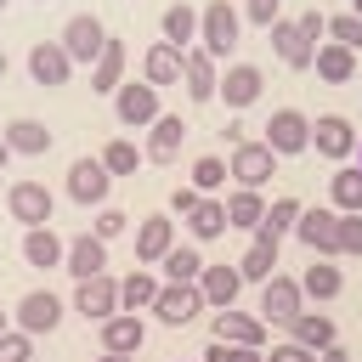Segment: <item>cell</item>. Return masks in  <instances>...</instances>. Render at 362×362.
<instances>
[{"label": "cell", "instance_id": "277c9868", "mask_svg": "<svg viewBox=\"0 0 362 362\" xmlns=\"http://www.w3.org/2000/svg\"><path fill=\"white\" fill-rule=\"evenodd\" d=\"M300 311H305L300 277H272V283H260V317H266L272 328H288Z\"/></svg>", "mask_w": 362, "mask_h": 362}, {"label": "cell", "instance_id": "4dcf8cb0", "mask_svg": "<svg viewBox=\"0 0 362 362\" xmlns=\"http://www.w3.org/2000/svg\"><path fill=\"white\" fill-rule=\"evenodd\" d=\"M187 232H192V243L221 238V232H226V198H204V204L187 215Z\"/></svg>", "mask_w": 362, "mask_h": 362}, {"label": "cell", "instance_id": "f907efd6", "mask_svg": "<svg viewBox=\"0 0 362 362\" xmlns=\"http://www.w3.org/2000/svg\"><path fill=\"white\" fill-rule=\"evenodd\" d=\"M317 362H351V356H345V345H334V351H322Z\"/></svg>", "mask_w": 362, "mask_h": 362}, {"label": "cell", "instance_id": "ffe728a7", "mask_svg": "<svg viewBox=\"0 0 362 362\" xmlns=\"http://www.w3.org/2000/svg\"><path fill=\"white\" fill-rule=\"evenodd\" d=\"M68 68H74V57L62 51V40H40V45L28 51V74H34L40 85H62Z\"/></svg>", "mask_w": 362, "mask_h": 362}, {"label": "cell", "instance_id": "3957f363", "mask_svg": "<svg viewBox=\"0 0 362 362\" xmlns=\"http://www.w3.org/2000/svg\"><path fill=\"white\" fill-rule=\"evenodd\" d=\"M266 147H272L277 158L305 153V147H311V119H305L300 107H277V113L266 119Z\"/></svg>", "mask_w": 362, "mask_h": 362}, {"label": "cell", "instance_id": "7bdbcfd3", "mask_svg": "<svg viewBox=\"0 0 362 362\" xmlns=\"http://www.w3.org/2000/svg\"><path fill=\"white\" fill-rule=\"evenodd\" d=\"M339 255H362V215H339Z\"/></svg>", "mask_w": 362, "mask_h": 362}, {"label": "cell", "instance_id": "f546056e", "mask_svg": "<svg viewBox=\"0 0 362 362\" xmlns=\"http://www.w3.org/2000/svg\"><path fill=\"white\" fill-rule=\"evenodd\" d=\"M328 192H334V215H362V170L356 164H339Z\"/></svg>", "mask_w": 362, "mask_h": 362}, {"label": "cell", "instance_id": "2e32d148", "mask_svg": "<svg viewBox=\"0 0 362 362\" xmlns=\"http://www.w3.org/2000/svg\"><path fill=\"white\" fill-rule=\"evenodd\" d=\"M300 243H311L317 255H339V215L334 209H305L300 226H294Z\"/></svg>", "mask_w": 362, "mask_h": 362}, {"label": "cell", "instance_id": "d6986e66", "mask_svg": "<svg viewBox=\"0 0 362 362\" xmlns=\"http://www.w3.org/2000/svg\"><path fill=\"white\" fill-rule=\"evenodd\" d=\"M141 339H147V328H141V317H130V311H119V317L102 322V351H107V356H136Z\"/></svg>", "mask_w": 362, "mask_h": 362}, {"label": "cell", "instance_id": "db71d44e", "mask_svg": "<svg viewBox=\"0 0 362 362\" xmlns=\"http://www.w3.org/2000/svg\"><path fill=\"white\" fill-rule=\"evenodd\" d=\"M96 362H136V356H107V351H102V356H96Z\"/></svg>", "mask_w": 362, "mask_h": 362}, {"label": "cell", "instance_id": "8fae6325", "mask_svg": "<svg viewBox=\"0 0 362 362\" xmlns=\"http://www.w3.org/2000/svg\"><path fill=\"white\" fill-rule=\"evenodd\" d=\"M107 181H113V175H107L102 158H74V164H68V198H74V204H102V198H107Z\"/></svg>", "mask_w": 362, "mask_h": 362}, {"label": "cell", "instance_id": "ab89813d", "mask_svg": "<svg viewBox=\"0 0 362 362\" xmlns=\"http://www.w3.org/2000/svg\"><path fill=\"white\" fill-rule=\"evenodd\" d=\"M328 40H334V45H345V51H362V17H356V11L328 17Z\"/></svg>", "mask_w": 362, "mask_h": 362}, {"label": "cell", "instance_id": "e575fe53", "mask_svg": "<svg viewBox=\"0 0 362 362\" xmlns=\"http://www.w3.org/2000/svg\"><path fill=\"white\" fill-rule=\"evenodd\" d=\"M260 221H266V198H260V192H249V187H243V192H232V198H226V226L255 232Z\"/></svg>", "mask_w": 362, "mask_h": 362}, {"label": "cell", "instance_id": "f5cc1de1", "mask_svg": "<svg viewBox=\"0 0 362 362\" xmlns=\"http://www.w3.org/2000/svg\"><path fill=\"white\" fill-rule=\"evenodd\" d=\"M6 334H11V317H6V311H0V339H6Z\"/></svg>", "mask_w": 362, "mask_h": 362}, {"label": "cell", "instance_id": "11a10c76", "mask_svg": "<svg viewBox=\"0 0 362 362\" xmlns=\"http://www.w3.org/2000/svg\"><path fill=\"white\" fill-rule=\"evenodd\" d=\"M351 11H356V17H362V0H351Z\"/></svg>", "mask_w": 362, "mask_h": 362}, {"label": "cell", "instance_id": "f6af8a7d", "mask_svg": "<svg viewBox=\"0 0 362 362\" xmlns=\"http://www.w3.org/2000/svg\"><path fill=\"white\" fill-rule=\"evenodd\" d=\"M294 28H300L311 45H322V34H328V17H322V11H300V17H294Z\"/></svg>", "mask_w": 362, "mask_h": 362}, {"label": "cell", "instance_id": "e0dca14e", "mask_svg": "<svg viewBox=\"0 0 362 362\" xmlns=\"http://www.w3.org/2000/svg\"><path fill=\"white\" fill-rule=\"evenodd\" d=\"M215 339L221 345H243V351H260L266 345V328H260V317H249V311H221L215 317Z\"/></svg>", "mask_w": 362, "mask_h": 362}, {"label": "cell", "instance_id": "603a6c76", "mask_svg": "<svg viewBox=\"0 0 362 362\" xmlns=\"http://www.w3.org/2000/svg\"><path fill=\"white\" fill-rule=\"evenodd\" d=\"M187 96L192 102H215L221 96V74H215V57L209 51H187Z\"/></svg>", "mask_w": 362, "mask_h": 362}, {"label": "cell", "instance_id": "6f0895ef", "mask_svg": "<svg viewBox=\"0 0 362 362\" xmlns=\"http://www.w3.org/2000/svg\"><path fill=\"white\" fill-rule=\"evenodd\" d=\"M0 74H6V51H0Z\"/></svg>", "mask_w": 362, "mask_h": 362}, {"label": "cell", "instance_id": "9c48e42d", "mask_svg": "<svg viewBox=\"0 0 362 362\" xmlns=\"http://www.w3.org/2000/svg\"><path fill=\"white\" fill-rule=\"evenodd\" d=\"M198 28H204V51H209V57H232V45H238V11H232L226 0L204 6V11H198Z\"/></svg>", "mask_w": 362, "mask_h": 362}, {"label": "cell", "instance_id": "44dd1931", "mask_svg": "<svg viewBox=\"0 0 362 362\" xmlns=\"http://www.w3.org/2000/svg\"><path fill=\"white\" fill-rule=\"evenodd\" d=\"M170 249H175V221H170V215L136 221V255H141V260H164Z\"/></svg>", "mask_w": 362, "mask_h": 362}, {"label": "cell", "instance_id": "74e56055", "mask_svg": "<svg viewBox=\"0 0 362 362\" xmlns=\"http://www.w3.org/2000/svg\"><path fill=\"white\" fill-rule=\"evenodd\" d=\"M96 158L107 164V175H136V164L147 158V147H130V141H107Z\"/></svg>", "mask_w": 362, "mask_h": 362}, {"label": "cell", "instance_id": "b9f144b4", "mask_svg": "<svg viewBox=\"0 0 362 362\" xmlns=\"http://www.w3.org/2000/svg\"><path fill=\"white\" fill-rule=\"evenodd\" d=\"M0 362H34V334L11 328V334L0 339Z\"/></svg>", "mask_w": 362, "mask_h": 362}, {"label": "cell", "instance_id": "60d3db41", "mask_svg": "<svg viewBox=\"0 0 362 362\" xmlns=\"http://www.w3.org/2000/svg\"><path fill=\"white\" fill-rule=\"evenodd\" d=\"M192 187H198V192H215V187H226V158L204 153V158L192 164Z\"/></svg>", "mask_w": 362, "mask_h": 362}, {"label": "cell", "instance_id": "ba28073f", "mask_svg": "<svg viewBox=\"0 0 362 362\" xmlns=\"http://www.w3.org/2000/svg\"><path fill=\"white\" fill-rule=\"evenodd\" d=\"M198 311H204V288H198V283H164V288H158V300H153V317H158V322H170V328L192 322Z\"/></svg>", "mask_w": 362, "mask_h": 362}, {"label": "cell", "instance_id": "5b68a950", "mask_svg": "<svg viewBox=\"0 0 362 362\" xmlns=\"http://www.w3.org/2000/svg\"><path fill=\"white\" fill-rule=\"evenodd\" d=\"M356 124L351 119H339V113H322V119H311V147L322 153V158H334V164H345L351 153H356Z\"/></svg>", "mask_w": 362, "mask_h": 362}, {"label": "cell", "instance_id": "f35d334b", "mask_svg": "<svg viewBox=\"0 0 362 362\" xmlns=\"http://www.w3.org/2000/svg\"><path fill=\"white\" fill-rule=\"evenodd\" d=\"M300 215H305V209H300V198H272L260 226H266L272 238H283V232H294V226H300Z\"/></svg>", "mask_w": 362, "mask_h": 362}, {"label": "cell", "instance_id": "680465c9", "mask_svg": "<svg viewBox=\"0 0 362 362\" xmlns=\"http://www.w3.org/2000/svg\"><path fill=\"white\" fill-rule=\"evenodd\" d=\"M0 11H6V0H0Z\"/></svg>", "mask_w": 362, "mask_h": 362}, {"label": "cell", "instance_id": "836d02e7", "mask_svg": "<svg viewBox=\"0 0 362 362\" xmlns=\"http://www.w3.org/2000/svg\"><path fill=\"white\" fill-rule=\"evenodd\" d=\"M6 141H11V153H51V130L40 119H11Z\"/></svg>", "mask_w": 362, "mask_h": 362}, {"label": "cell", "instance_id": "ac0fdd59", "mask_svg": "<svg viewBox=\"0 0 362 362\" xmlns=\"http://www.w3.org/2000/svg\"><path fill=\"white\" fill-rule=\"evenodd\" d=\"M288 339L322 356V351H334V345H339V328H334V317H322V311H300V317L288 322Z\"/></svg>", "mask_w": 362, "mask_h": 362}, {"label": "cell", "instance_id": "bcb514c9", "mask_svg": "<svg viewBox=\"0 0 362 362\" xmlns=\"http://www.w3.org/2000/svg\"><path fill=\"white\" fill-rule=\"evenodd\" d=\"M277 6H283V0H243V17H249V23H266V28H272V23H277Z\"/></svg>", "mask_w": 362, "mask_h": 362}, {"label": "cell", "instance_id": "d590c367", "mask_svg": "<svg viewBox=\"0 0 362 362\" xmlns=\"http://www.w3.org/2000/svg\"><path fill=\"white\" fill-rule=\"evenodd\" d=\"M198 277H204V255L192 243H175L164 255V283H198Z\"/></svg>", "mask_w": 362, "mask_h": 362}, {"label": "cell", "instance_id": "7dc6e473", "mask_svg": "<svg viewBox=\"0 0 362 362\" xmlns=\"http://www.w3.org/2000/svg\"><path fill=\"white\" fill-rule=\"evenodd\" d=\"M90 232H96V238H102V243H107V238H119V232H124V215H119V209H102V215H96V226H90Z\"/></svg>", "mask_w": 362, "mask_h": 362}, {"label": "cell", "instance_id": "5bb4252c", "mask_svg": "<svg viewBox=\"0 0 362 362\" xmlns=\"http://www.w3.org/2000/svg\"><path fill=\"white\" fill-rule=\"evenodd\" d=\"M57 322H62V300H57L51 288H34V294L17 300V328H23V334H51Z\"/></svg>", "mask_w": 362, "mask_h": 362}, {"label": "cell", "instance_id": "681fc988", "mask_svg": "<svg viewBox=\"0 0 362 362\" xmlns=\"http://www.w3.org/2000/svg\"><path fill=\"white\" fill-rule=\"evenodd\" d=\"M204 198H198V187H187V192H170V215H192Z\"/></svg>", "mask_w": 362, "mask_h": 362}, {"label": "cell", "instance_id": "7c38bea8", "mask_svg": "<svg viewBox=\"0 0 362 362\" xmlns=\"http://www.w3.org/2000/svg\"><path fill=\"white\" fill-rule=\"evenodd\" d=\"M62 266H68L74 283H90V277L107 272V243H102L96 232H79V238L68 243V260H62Z\"/></svg>", "mask_w": 362, "mask_h": 362}, {"label": "cell", "instance_id": "816d5d0a", "mask_svg": "<svg viewBox=\"0 0 362 362\" xmlns=\"http://www.w3.org/2000/svg\"><path fill=\"white\" fill-rule=\"evenodd\" d=\"M6 158H11V141H6V136H0V170H6Z\"/></svg>", "mask_w": 362, "mask_h": 362}, {"label": "cell", "instance_id": "484cf974", "mask_svg": "<svg viewBox=\"0 0 362 362\" xmlns=\"http://www.w3.org/2000/svg\"><path fill=\"white\" fill-rule=\"evenodd\" d=\"M181 141H187V124H181L175 113H164V119L147 130V158H153V164H170V158L181 153Z\"/></svg>", "mask_w": 362, "mask_h": 362}, {"label": "cell", "instance_id": "7402d4cb", "mask_svg": "<svg viewBox=\"0 0 362 362\" xmlns=\"http://www.w3.org/2000/svg\"><path fill=\"white\" fill-rule=\"evenodd\" d=\"M272 51H277L288 68H311V62H317V45H311V40H305L294 23H283V17L272 23Z\"/></svg>", "mask_w": 362, "mask_h": 362}, {"label": "cell", "instance_id": "9f6ffc18", "mask_svg": "<svg viewBox=\"0 0 362 362\" xmlns=\"http://www.w3.org/2000/svg\"><path fill=\"white\" fill-rule=\"evenodd\" d=\"M356 170H362V141H356Z\"/></svg>", "mask_w": 362, "mask_h": 362}, {"label": "cell", "instance_id": "7a4b0ae2", "mask_svg": "<svg viewBox=\"0 0 362 362\" xmlns=\"http://www.w3.org/2000/svg\"><path fill=\"white\" fill-rule=\"evenodd\" d=\"M107 28H102V17L96 11H79V17H68V28H62V51L74 57V62H90L96 68V57L107 51Z\"/></svg>", "mask_w": 362, "mask_h": 362}, {"label": "cell", "instance_id": "4316f807", "mask_svg": "<svg viewBox=\"0 0 362 362\" xmlns=\"http://www.w3.org/2000/svg\"><path fill=\"white\" fill-rule=\"evenodd\" d=\"M124 85V40H107V51L96 57V68H90V90H102V96H113Z\"/></svg>", "mask_w": 362, "mask_h": 362}, {"label": "cell", "instance_id": "8d00e7d4", "mask_svg": "<svg viewBox=\"0 0 362 362\" xmlns=\"http://www.w3.org/2000/svg\"><path fill=\"white\" fill-rule=\"evenodd\" d=\"M192 34H198V11H192V6H181V0H175V6H164V34H158V40H170L175 51H187V40H192Z\"/></svg>", "mask_w": 362, "mask_h": 362}, {"label": "cell", "instance_id": "1f68e13d", "mask_svg": "<svg viewBox=\"0 0 362 362\" xmlns=\"http://www.w3.org/2000/svg\"><path fill=\"white\" fill-rule=\"evenodd\" d=\"M158 288H164V283H158L153 272H130V277H119V311H130V317H136L141 305H153V300H158Z\"/></svg>", "mask_w": 362, "mask_h": 362}, {"label": "cell", "instance_id": "9a60e30c", "mask_svg": "<svg viewBox=\"0 0 362 362\" xmlns=\"http://www.w3.org/2000/svg\"><path fill=\"white\" fill-rule=\"evenodd\" d=\"M187 74V51H175L170 40H153L147 51H141V79L158 90V85H170V79H181Z\"/></svg>", "mask_w": 362, "mask_h": 362}, {"label": "cell", "instance_id": "52a82bcc", "mask_svg": "<svg viewBox=\"0 0 362 362\" xmlns=\"http://www.w3.org/2000/svg\"><path fill=\"white\" fill-rule=\"evenodd\" d=\"M6 209H11V221H23V226L34 232V226H51L57 198L45 192V181H17V187L6 192Z\"/></svg>", "mask_w": 362, "mask_h": 362}, {"label": "cell", "instance_id": "c3c4849f", "mask_svg": "<svg viewBox=\"0 0 362 362\" xmlns=\"http://www.w3.org/2000/svg\"><path fill=\"white\" fill-rule=\"evenodd\" d=\"M272 362H317V351H305V345H272Z\"/></svg>", "mask_w": 362, "mask_h": 362}, {"label": "cell", "instance_id": "d6a6232c", "mask_svg": "<svg viewBox=\"0 0 362 362\" xmlns=\"http://www.w3.org/2000/svg\"><path fill=\"white\" fill-rule=\"evenodd\" d=\"M300 288L322 305V300H334V294L345 288V277H339V266H334V260H311V266H305V277H300Z\"/></svg>", "mask_w": 362, "mask_h": 362}, {"label": "cell", "instance_id": "d4e9b609", "mask_svg": "<svg viewBox=\"0 0 362 362\" xmlns=\"http://www.w3.org/2000/svg\"><path fill=\"white\" fill-rule=\"evenodd\" d=\"M23 260H28V266H40V272H51V266H62V260H68V243H62V238H51V226H34V232H23Z\"/></svg>", "mask_w": 362, "mask_h": 362}, {"label": "cell", "instance_id": "6da1fadb", "mask_svg": "<svg viewBox=\"0 0 362 362\" xmlns=\"http://www.w3.org/2000/svg\"><path fill=\"white\" fill-rule=\"evenodd\" d=\"M113 113H119V124H141V130H153V124L164 119L158 90H153L147 79H124V85L113 90Z\"/></svg>", "mask_w": 362, "mask_h": 362}, {"label": "cell", "instance_id": "4fadbf2b", "mask_svg": "<svg viewBox=\"0 0 362 362\" xmlns=\"http://www.w3.org/2000/svg\"><path fill=\"white\" fill-rule=\"evenodd\" d=\"M74 305L90 317V322H107V317H119V283L102 272V277H90V283H74Z\"/></svg>", "mask_w": 362, "mask_h": 362}, {"label": "cell", "instance_id": "30bf717a", "mask_svg": "<svg viewBox=\"0 0 362 362\" xmlns=\"http://www.w3.org/2000/svg\"><path fill=\"white\" fill-rule=\"evenodd\" d=\"M260 90H266V74L255 68V62H232L226 74H221V102L238 113V107H249V102H260Z\"/></svg>", "mask_w": 362, "mask_h": 362}, {"label": "cell", "instance_id": "83f0119b", "mask_svg": "<svg viewBox=\"0 0 362 362\" xmlns=\"http://www.w3.org/2000/svg\"><path fill=\"white\" fill-rule=\"evenodd\" d=\"M317 79H328V85H345L351 74H356V51H345V45H334V40H322L317 45Z\"/></svg>", "mask_w": 362, "mask_h": 362}, {"label": "cell", "instance_id": "ee69618b", "mask_svg": "<svg viewBox=\"0 0 362 362\" xmlns=\"http://www.w3.org/2000/svg\"><path fill=\"white\" fill-rule=\"evenodd\" d=\"M204 362H266V356H260V351H243V345H221V339H215V345L204 351Z\"/></svg>", "mask_w": 362, "mask_h": 362}, {"label": "cell", "instance_id": "8992f818", "mask_svg": "<svg viewBox=\"0 0 362 362\" xmlns=\"http://www.w3.org/2000/svg\"><path fill=\"white\" fill-rule=\"evenodd\" d=\"M226 170L238 175V187H249V192H255V187H266V181H272L277 153H272L266 141H238V147H232V158H226Z\"/></svg>", "mask_w": 362, "mask_h": 362}, {"label": "cell", "instance_id": "cb8c5ba5", "mask_svg": "<svg viewBox=\"0 0 362 362\" xmlns=\"http://www.w3.org/2000/svg\"><path fill=\"white\" fill-rule=\"evenodd\" d=\"M198 288H204V305L232 311V300H238V288H243V272H238V266H204Z\"/></svg>", "mask_w": 362, "mask_h": 362}, {"label": "cell", "instance_id": "f1b7e54d", "mask_svg": "<svg viewBox=\"0 0 362 362\" xmlns=\"http://www.w3.org/2000/svg\"><path fill=\"white\" fill-rule=\"evenodd\" d=\"M238 272H243L249 283H272V277H277V238H260V232H255V243H249V255L238 260Z\"/></svg>", "mask_w": 362, "mask_h": 362}]
</instances>
